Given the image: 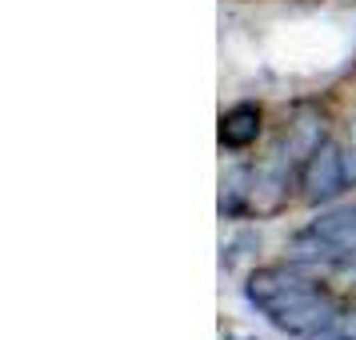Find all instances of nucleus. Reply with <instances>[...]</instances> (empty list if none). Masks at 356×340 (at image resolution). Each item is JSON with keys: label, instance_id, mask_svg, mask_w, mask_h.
Segmentation results:
<instances>
[{"label": "nucleus", "instance_id": "f257e3e1", "mask_svg": "<svg viewBox=\"0 0 356 340\" xmlns=\"http://www.w3.org/2000/svg\"><path fill=\"white\" fill-rule=\"evenodd\" d=\"M241 292L273 328L296 340L312 337L344 316V305L324 289V280L312 273V264H300V260L252 268L244 276Z\"/></svg>", "mask_w": 356, "mask_h": 340}, {"label": "nucleus", "instance_id": "f03ea898", "mask_svg": "<svg viewBox=\"0 0 356 340\" xmlns=\"http://www.w3.org/2000/svg\"><path fill=\"white\" fill-rule=\"evenodd\" d=\"M289 260L312 264V268H344L356 273V209H328L316 220H308L300 232H292Z\"/></svg>", "mask_w": 356, "mask_h": 340}, {"label": "nucleus", "instance_id": "7ed1b4c3", "mask_svg": "<svg viewBox=\"0 0 356 340\" xmlns=\"http://www.w3.org/2000/svg\"><path fill=\"white\" fill-rule=\"evenodd\" d=\"M348 188V172H344V145H337L332 136L324 140L312 156L305 161L300 168V196H305V204H332L340 193Z\"/></svg>", "mask_w": 356, "mask_h": 340}, {"label": "nucleus", "instance_id": "20e7f679", "mask_svg": "<svg viewBox=\"0 0 356 340\" xmlns=\"http://www.w3.org/2000/svg\"><path fill=\"white\" fill-rule=\"evenodd\" d=\"M260 129H264L260 104L241 100V104H232V108L220 116V145H225L228 152H244V148H252L260 140Z\"/></svg>", "mask_w": 356, "mask_h": 340}, {"label": "nucleus", "instance_id": "39448f33", "mask_svg": "<svg viewBox=\"0 0 356 340\" xmlns=\"http://www.w3.org/2000/svg\"><path fill=\"white\" fill-rule=\"evenodd\" d=\"M344 172H348V188L356 184V120H353V140L344 145Z\"/></svg>", "mask_w": 356, "mask_h": 340}, {"label": "nucleus", "instance_id": "423d86ee", "mask_svg": "<svg viewBox=\"0 0 356 340\" xmlns=\"http://www.w3.org/2000/svg\"><path fill=\"white\" fill-rule=\"evenodd\" d=\"M340 328H344L348 337H356V308H344V316H340Z\"/></svg>", "mask_w": 356, "mask_h": 340}, {"label": "nucleus", "instance_id": "0eeeda50", "mask_svg": "<svg viewBox=\"0 0 356 340\" xmlns=\"http://www.w3.org/2000/svg\"><path fill=\"white\" fill-rule=\"evenodd\" d=\"M225 340H257V337H241V332H228Z\"/></svg>", "mask_w": 356, "mask_h": 340}]
</instances>
